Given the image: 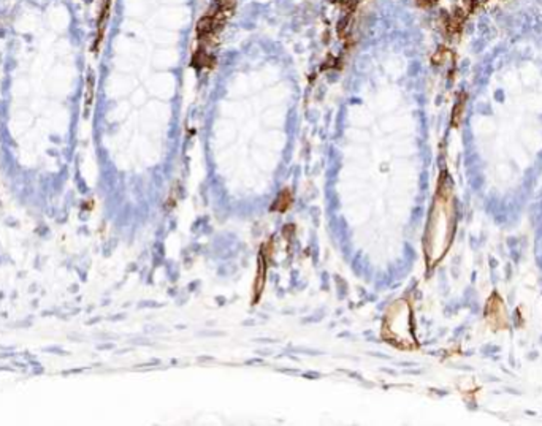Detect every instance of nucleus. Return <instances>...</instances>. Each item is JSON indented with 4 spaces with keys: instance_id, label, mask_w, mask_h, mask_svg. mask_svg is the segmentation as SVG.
Here are the masks:
<instances>
[{
    "instance_id": "7ed1b4c3",
    "label": "nucleus",
    "mask_w": 542,
    "mask_h": 426,
    "mask_svg": "<svg viewBox=\"0 0 542 426\" xmlns=\"http://www.w3.org/2000/svg\"><path fill=\"white\" fill-rule=\"evenodd\" d=\"M214 56L211 51H208L205 48H198L192 56V67L193 68H206V67H213L214 65Z\"/></svg>"
},
{
    "instance_id": "f03ea898",
    "label": "nucleus",
    "mask_w": 542,
    "mask_h": 426,
    "mask_svg": "<svg viewBox=\"0 0 542 426\" xmlns=\"http://www.w3.org/2000/svg\"><path fill=\"white\" fill-rule=\"evenodd\" d=\"M236 8V0H213V8L210 15H213L220 24H224L230 19V16L235 13Z\"/></svg>"
},
{
    "instance_id": "0eeeda50",
    "label": "nucleus",
    "mask_w": 542,
    "mask_h": 426,
    "mask_svg": "<svg viewBox=\"0 0 542 426\" xmlns=\"http://www.w3.org/2000/svg\"><path fill=\"white\" fill-rule=\"evenodd\" d=\"M465 105H466V95L462 94V97L458 99V102L453 106V113H452V126L457 127L458 124L463 119V113H465Z\"/></svg>"
},
{
    "instance_id": "f257e3e1",
    "label": "nucleus",
    "mask_w": 542,
    "mask_h": 426,
    "mask_svg": "<svg viewBox=\"0 0 542 426\" xmlns=\"http://www.w3.org/2000/svg\"><path fill=\"white\" fill-rule=\"evenodd\" d=\"M411 317V309L406 301H396L385 315L384 338L398 347L412 349L415 346V339L412 333Z\"/></svg>"
},
{
    "instance_id": "423d86ee",
    "label": "nucleus",
    "mask_w": 542,
    "mask_h": 426,
    "mask_svg": "<svg viewBox=\"0 0 542 426\" xmlns=\"http://www.w3.org/2000/svg\"><path fill=\"white\" fill-rule=\"evenodd\" d=\"M290 203H292V194L286 189V190L281 192L279 197L276 198V201H274V204H273V211L284 212V211H287V208L290 206Z\"/></svg>"
},
{
    "instance_id": "6e6552de",
    "label": "nucleus",
    "mask_w": 542,
    "mask_h": 426,
    "mask_svg": "<svg viewBox=\"0 0 542 426\" xmlns=\"http://www.w3.org/2000/svg\"><path fill=\"white\" fill-rule=\"evenodd\" d=\"M355 2H361V0H355Z\"/></svg>"
},
{
    "instance_id": "20e7f679",
    "label": "nucleus",
    "mask_w": 542,
    "mask_h": 426,
    "mask_svg": "<svg viewBox=\"0 0 542 426\" xmlns=\"http://www.w3.org/2000/svg\"><path fill=\"white\" fill-rule=\"evenodd\" d=\"M265 262H263V255H260L259 258V268H257V278H255V284H254V303L257 301V298H260L262 290H263V284H265Z\"/></svg>"
},
{
    "instance_id": "39448f33",
    "label": "nucleus",
    "mask_w": 542,
    "mask_h": 426,
    "mask_svg": "<svg viewBox=\"0 0 542 426\" xmlns=\"http://www.w3.org/2000/svg\"><path fill=\"white\" fill-rule=\"evenodd\" d=\"M94 89H95V78H94V73L89 72V75L86 78V92H84V113H86V116L89 113V108L94 100Z\"/></svg>"
}]
</instances>
